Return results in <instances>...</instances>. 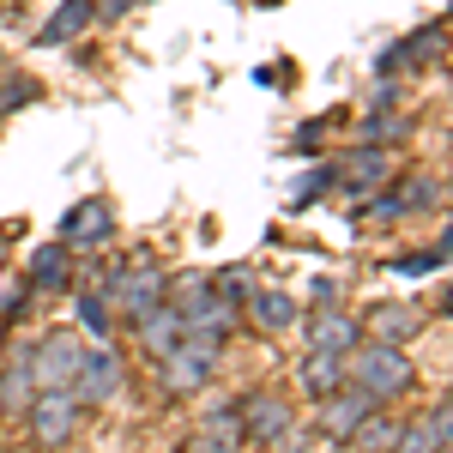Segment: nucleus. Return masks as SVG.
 Returning <instances> with one entry per match:
<instances>
[{
  "label": "nucleus",
  "instance_id": "nucleus-1",
  "mask_svg": "<svg viewBox=\"0 0 453 453\" xmlns=\"http://www.w3.org/2000/svg\"><path fill=\"white\" fill-rule=\"evenodd\" d=\"M345 381L387 405L411 387V357L399 345H387V339H369V345H357V357H345Z\"/></svg>",
  "mask_w": 453,
  "mask_h": 453
},
{
  "label": "nucleus",
  "instance_id": "nucleus-2",
  "mask_svg": "<svg viewBox=\"0 0 453 453\" xmlns=\"http://www.w3.org/2000/svg\"><path fill=\"white\" fill-rule=\"evenodd\" d=\"M218 350H224V333L181 326L175 350H170V357H157L151 369H157V381L170 387V393H200V387H206V375L218 369Z\"/></svg>",
  "mask_w": 453,
  "mask_h": 453
},
{
  "label": "nucleus",
  "instance_id": "nucleus-3",
  "mask_svg": "<svg viewBox=\"0 0 453 453\" xmlns=\"http://www.w3.org/2000/svg\"><path fill=\"white\" fill-rule=\"evenodd\" d=\"M25 423H31L36 448H67L79 435V399L73 387H36V399L25 405Z\"/></svg>",
  "mask_w": 453,
  "mask_h": 453
},
{
  "label": "nucleus",
  "instance_id": "nucleus-4",
  "mask_svg": "<svg viewBox=\"0 0 453 453\" xmlns=\"http://www.w3.org/2000/svg\"><path fill=\"white\" fill-rule=\"evenodd\" d=\"M121 381H127L121 350H109V339L97 350L85 345V363H79V375H73V399H79V411H104L109 399H121Z\"/></svg>",
  "mask_w": 453,
  "mask_h": 453
},
{
  "label": "nucleus",
  "instance_id": "nucleus-5",
  "mask_svg": "<svg viewBox=\"0 0 453 453\" xmlns=\"http://www.w3.org/2000/svg\"><path fill=\"white\" fill-rule=\"evenodd\" d=\"M79 363H85V339H79L73 326H55V333H42V339L31 345V375H36V387H73Z\"/></svg>",
  "mask_w": 453,
  "mask_h": 453
},
{
  "label": "nucleus",
  "instance_id": "nucleus-6",
  "mask_svg": "<svg viewBox=\"0 0 453 453\" xmlns=\"http://www.w3.org/2000/svg\"><path fill=\"white\" fill-rule=\"evenodd\" d=\"M326 175H333V188H339L345 200H363V194H375V188L393 181V151H387V145H357L350 157L326 164Z\"/></svg>",
  "mask_w": 453,
  "mask_h": 453
},
{
  "label": "nucleus",
  "instance_id": "nucleus-7",
  "mask_svg": "<svg viewBox=\"0 0 453 453\" xmlns=\"http://www.w3.org/2000/svg\"><path fill=\"white\" fill-rule=\"evenodd\" d=\"M236 418H242V441L279 448L284 435H290V423H296V411H290V399H279V393H242L236 399Z\"/></svg>",
  "mask_w": 453,
  "mask_h": 453
},
{
  "label": "nucleus",
  "instance_id": "nucleus-8",
  "mask_svg": "<svg viewBox=\"0 0 453 453\" xmlns=\"http://www.w3.org/2000/svg\"><path fill=\"white\" fill-rule=\"evenodd\" d=\"M164 273H157V266H127V273H115V279H109V309H121L127 314V320H140L145 309H151V303H164Z\"/></svg>",
  "mask_w": 453,
  "mask_h": 453
},
{
  "label": "nucleus",
  "instance_id": "nucleus-9",
  "mask_svg": "<svg viewBox=\"0 0 453 453\" xmlns=\"http://www.w3.org/2000/svg\"><path fill=\"white\" fill-rule=\"evenodd\" d=\"M375 405H381V399H369L363 387L345 381L339 393H326V399H320V435H326V441H350V429L369 418Z\"/></svg>",
  "mask_w": 453,
  "mask_h": 453
},
{
  "label": "nucleus",
  "instance_id": "nucleus-10",
  "mask_svg": "<svg viewBox=\"0 0 453 453\" xmlns=\"http://www.w3.org/2000/svg\"><path fill=\"white\" fill-rule=\"evenodd\" d=\"M303 339H309V350H345L350 357V350L363 345V320L345 309H320V314H309Z\"/></svg>",
  "mask_w": 453,
  "mask_h": 453
},
{
  "label": "nucleus",
  "instance_id": "nucleus-11",
  "mask_svg": "<svg viewBox=\"0 0 453 453\" xmlns=\"http://www.w3.org/2000/svg\"><path fill=\"white\" fill-rule=\"evenodd\" d=\"M109 230H115V211H109L104 200H79V206L61 218V242L67 248H97V242H109Z\"/></svg>",
  "mask_w": 453,
  "mask_h": 453
},
{
  "label": "nucleus",
  "instance_id": "nucleus-12",
  "mask_svg": "<svg viewBox=\"0 0 453 453\" xmlns=\"http://www.w3.org/2000/svg\"><path fill=\"white\" fill-rule=\"evenodd\" d=\"M448 49V25H423L418 36H405V42H393L381 55V73H411V67H429L435 55Z\"/></svg>",
  "mask_w": 453,
  "mask_h": 453
},
{
  "label": "nucleus",
  "instance_id": "nucleus-13",
  "mask_svg": "<svg viewBox=\"0 0 453 453\" xmlns=\"http://www.w3.org/2000/svg\"><path fill=\"white\" fill-rule=\"evenodd\" d=\"M423 326V309L418 303H375L369 320H363V333L369 339H387V345H405V339H418Z\"/></svg>",
  "mask_w": 453,
  "mask_h": 453
},
{
  "label": "nucleus",
  "instance_id": "nucleus-14",
  "mask_svg": "<svg viewBox=\"0 0 453 453\" xmlns=\"http://www.w3.org/2000/svg\"><path fill=\"white\" fill-rule=\"evenodd\" d=\"M296 381H303V393H309V399L339 393V387H345V350H303Z\"/></svg>",
  "mask_w": 453,
  "mask_h": 453
},
{
  "label": "nucleus",
  "instance_id": "nucleus-15",
  "mask_svg": "<svg viewBox=\"0 0 453 453\" xmlns=\"http://www.w3.org/2000/svg\"><path fill=\"white\" fill-rule=\"evenodd\" d=\"M134 333H140V350L157 363V357H170L175 339H181V314H175L170 303H151V309L134 320Z\"/></svg>",
  "mask_w": 453,
  "mask_h": 453
},
{
  "label": "nucleus",
  "instance_id": "nucleus-16",
  "mask_svg": "<svg viewBox=\"0 0 453 453\" xmlns=\"http://www.w3.org/2000/svg\"><path fill=\"white\" fill-rule=\"evenodd\" d=\"M242 303H248V314H254V326H266V333H284V326L303 320V303H296L290 290H248Z\"/></svg>",
  "mask_w": 453,
  "mask_h": 453
},
{
  "label": "nucleus",
  "instance_id": "nucleus-17",
  "mask_svg": "<svg viewBox=\"0 0 453 453\" xmlns=\"http://www.w3.org/2000/svg\"><path fill=\"white\" fill-rule=\"evenodd\" d=\"M67 279H73V248H67V242L36 248L31 266H25V284H31V290H61Z\"/></svg>",
  "mask_w": 453,
  "mask_h": 453
},
{
  "label": "nucleus",
  "instance_id": "nucleus-18",
  "mask_svg": "<svg viewBox=\"0 0 453 453\" xmlns=\"http://www.w3.org/2000/svg\"><path fill=\"white\" fill-rule=\"evenodd\" d=\"M36 399V375H31V345H19V357L0 369V411H25Z\"/></svg>",
  "mask_w": 453,
  "mask_h": 453
},
{
  "label": "nucleus",
  "instance_id": "nucleus-19",
  "mask_svg": "<svg viewBox=\"0 0 453 453\" xmlns=\"http://www.w3.org/2000/svg\"><path fill=\"white\" fill-rule=\"evenodd\" d=\"M91 19H97V0H61V6H55V19L36 31V42H42V49H55V42H73V36L85 31Z\"/></svg>",
  "mask_w": 453,
  "mask_h": 453
},
{
  "label": "nucleus",
  "instance_id": "nucleus-20",
  "mask_svg": "<svg viewBox=\"0 0 453 453\" xmlns=\"http://www.w3.org/2000/svg\"><path fill=\"white\" fill-rule=\"evenodd\" d=\"M399 435H405V423L399 418H387L381 405L369 411V418L350 429V448H363V453H381V448H399Z\"/></svg>",
  "mask_w": 453,
  "mask_h": 453
},
{
  "label": "nucleus",
  "instance_id": "nucleus-21",
  "mask_svg": "<svg viewBox=\"0 0 453 453\" xmlns=\"http://www.w3.org/2000/svg\"><path fill=\"white\" fill-rule=\"evenodd\" d=\"M393 200H399V211H435V206H448V181H435V175H411V181L393 188Z\"/></svg>",
  "mask_w": 453,
  "mask_h": 453
},
{
  "label": "nucleus",
  "instance_id": "nucleus-22",
  "mask_svg": "<svg viewBox=\"0 0 453 453\" xmlns=\"http://www.w3.org/2000/svg\"><path fill=\"white\" fill-rule=\"evenodd\" d=\"M200 448H218V453L248 448V441H242V418H236V405H218V411L200 423Z\"/></svg>",
  "mask_w": 453,
  "mask_h": 453
},
{
  "label": "nucleus",
  "instance_id": "nucleus-23",
  "mask_svg": "<svg viewBox=\"0 0 453 453\" xmlns=\"http://www.w3.org/2000/svg\"><path fill=\"white\" fill-rule=\"evenodd\" d=\"M79 326H85V333H97V339H109V326H115V309H109L104 290H79Z\"/></svg>",
  "mask_w": 453,
  "mask_h": 453
},
{
  "label": "nucleus",
  "instance_id": "nucleus-24",
  "mask_svg": "<svg viewBox=\"0 0 453 453\" xmlns=\"http://www.w3.org/2000/svg\"><path fill=\"white\" fill-rule=\"evenodd\" d=\"M363 134H369V145H393V140H405V134H411V121H405V115H393V109H375Z\"/></svg>",
  "mask_w": 453,
  "mask_h": 453
},
{
  "label": "nucleus",
  "instance_id": "nucleus-25",
  "mask_svg": "<svg viewBox=\"0 0 453 453\" xmlns=\"http://www.w3.org/2000/svg\"><path fill=\"white\" fill-rule=\"evenodd\" d=\"M399 448H405V453H435V429H429V418L405 423V435H399Z\"/></svg>",
  "mask_w": 453,
  "mask_h": 453
},
{
  "label": "nucleus",
  "instance_id": "nucleus-26",
  "mask_svg": "<svg viewBox=\"0 0 453 453\" xmlns=\"http://www.w3.org/2000/svg\"><path fill=\"white\" fill-rule=\"evenodd\" d=\"M25 290H31L25 279H6V273H0V320H6V314H19V309H25Z\"/></svg>",
  "mask_w": 453,
  "mask_h": 453
},
{
  "label": "nucleus",
  "instance_id": "nucleus-27",
  "mask_svg": "<svg viewBox=\"0 0 453 453\" xmlns=\"http://www.w3.org/2000/svg\"><path fill=\"white\" fill-rule=\"evenodd\" d=\"M429 429H435V448H453V399L429 411Z\"/></svg>",
  "mask_w": 453,
  "mask_h": 453
},
{
  "label": "nucleus",
  "instance_id": "nucleus-28",
  "mask_svg": "<svg viewBox=\"0 0 453 453\" xmlns=\"http://www.w3.org/2000/svg\"><path fill=\"white\" fill-rule=\"evenodd\" d=\"M211 284H218V290H224L230 303H242V296H248V273H242V266H236V273H218Z\"/></svg>",
  "mask_w": 453,
  "mask_h": 453
},
{
  "label": "nucleus",
  "instance_id": "nucleus-29",
  "mask_svg": "<svg viewBox=\"0 0 453 453\" xmlns=\"http://www.w3.org/2000/svg\"><path fill=\"white\" fill-rule=\"evenodd\" d=\"M326 188H333V175H326V170H314L309 181H296V200H314V194H326Z\"/></svg>",
  "mask_w": 453,
  "mask_h": 453
},
{
  "label": "nucleus",
  "instance_id": "nucleus-30",
  "mask_svg": "<svg viewBox=\"0 0 453 453\" xmlns=\"http://www.w3.org/2000/svg\"><path fill=\"white\" fill-rule=\"evenodd\" d=\"M429 266H441V248H429V254H411V260H399V273H429Z\"/></svg>",
  "mask_w": 453,
  "mask_h": 453
},
{
  "label": "nucleus",
  "instance_id": "nucleus-31",
  "mask_svg": "<svg viewBox=\"0 0 453 453\" xmlns=\"http://www.w3.org/2000/svg\"><path fill=\"white\" fill-rule=\"evenodd\" d=\"M97 6H104L109 19H115V12H121V6H127V0H97Z\"/></svg>",
  "mask_w": 453,
  "mask_h": 453
},
{
  "label": "nucleus",
  "instance_id": "nucleus-32",
  "mask_svg": "<svg viewBox=\"0 0 453 453\" xmlns=\"http://www.w3.org/2000/svg\"><path fill=\"white\" fill-rule=\"evenodd\" d=\"M441 314H453V284H448V296H441Z\"/></svg>",
  "mask_w": 453,
  "mask_h": 453
},
{
  "label": "nucleus",
  "instance_id": "nucleus-33",
  "mask_svg": "<svg viewBox=\"0 0 453 453\" xmlns=\"http://www.w3.org/2000/svg\"><path fill=\"white\" fill-rule=\"evenodd\" d=\"M266 6H273V0H266Z\"/></svg>",
  "mask_w": 453,
  "mask_h": 453
}]
</instances>
